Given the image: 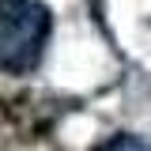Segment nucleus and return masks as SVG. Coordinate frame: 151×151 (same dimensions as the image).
<instances>
[{
    "mask_svg": "<svg viewBox=\"0 0 151 151\" xmlns=\"http://www.w3.org/2000/svg\"><path fill=\"white\" fill-rule=\"evenodd\" d=\"M53 15L42 0H0V72L27 76L45 57Z\"/></svg>",
    "mask_w": 151,
    "mask_h": 151,
    "instance_id": "obj_1",
    "label": "nucleus"
},
{
    "mask_svg": "<svg viewBox=\"0 0 151 151\" xmlns=\"http://www.w3.org/2000/svg\"><path fill=\"white\" fill-rule=\"evenodd\" d=\"M94 151H151V144L140 140V136H132V132H113L110 140H102Z\"/></svg>",
    "mask_w": 151,
    "mask_h": 151,
    "instance_id": "obj_2",
    "label": "nucleus"
}]
</instances>
